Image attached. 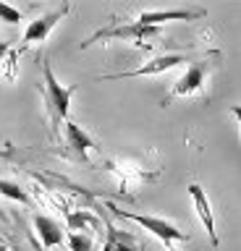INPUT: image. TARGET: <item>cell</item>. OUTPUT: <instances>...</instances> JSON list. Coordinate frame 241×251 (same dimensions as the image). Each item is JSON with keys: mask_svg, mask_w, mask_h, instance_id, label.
Here are the masks:
<instances>
[{"mask_svg": "<svg viewBox=\"0 0 241 251\" xmlns=\"http://www.w3.org/2000/svg\"><path fill=\"white\" fill-rule=\"evenodd\" d=\"M42 78H45V84H42V100H45V110H48V115H50V128H53V136H58V128H60V123L68 121V107H71V97L76 94V89L79 86H63L55 78V74H53V66H50V60L45 58L42 60Z\"/></svg>", "mask_w": 241, "mask_h": 251, "instance_id": "obj_1", "label": "cell"}, {"mask_svg": "<svg viewBox=\"0 0 241 251\" xmlns=\"http://www.w3.org/2000/svg\"><path fill=\"white\" fill-rule=\"evenodd\" d=\"M107 209L113 212L115 217H123V220H131V223H136V225H142L144 230H150L152 235H158V238L165 243V246H170V243H176V241H191V235L181 230L178 225L173 223H168L165 217H155V215H139V212H129V209H121V207H115V204H107Z\"/></svg>", "mask_w": 241, "mask_h": 251, "instance_id": "obj_2", "label": "cell"}, {"mask_svg": "<svg viewBox=\"0 0 241 251\" xmlns=\"http://www.w3.org/2000/svg\"><path fill=\"white\" fill-rule=\"evenodd\" d=\"M162 34L160 26H144V24H121V26H105V29H97L92 37H87L81 42V50H87L100 39H129L134 45H144L147 39H158Z\"/></svg>", "mask_w": 241, "mask_h": 251, "instance_id": "obj_3", "label": "cell"}, {"mask_svg": "<svg viewBox=\"0 0 241 251\" xmlns=\"http://www.w3.org/2000/svg\"><path fill=\"white\" fill-rule=\"evenodd\" d=\"M197 55H186V52H173V55H160L144 66H139L134 71H121V74H105V76H97V81H118V78H136V76H158V74H165L170 68H178L184 63H194Z\"/></svg>", "mask_w": 241, "mask_h": 251, "instance_id": "obj_4", "label": "cell"}, {"mask_svg": "<svg viewBox=\"0 0 241 251\" xmlns=\"http://www.w3.org/2000/svg\"><path fill=\"white\" fill-rule=\"evenodd\" d=\"M210 71H213V63L207 60V55H205V58H197V60H194L191 66L181 74V78L173 84L170 97H186V94L199 92L202 86H205V81H207Z\"/></svg>", "mask_w": 241, "mask_h": 251, "instance_id": "obj_5", "label": "cell"}, {"mask_svg": "<svg viewBox=\"0 0 241 251\" xmlns=\"http://www.w3.org/2000/svg\"><path fill=\"white\" fill-rule=\"evenodd\" d=\"M68 8H71V5L63 3L60 8H55V11L42 13V16H37L34 21H29V26H27V31H24V37H21V47H29V45H37V42H45V39L50 37V31L55 29V24L68 13Z\"/></svg>", "mask_w": 241, "mask_h": 251, "instance_id": "obj_6", "label": "cell"}, {"mask_svg": "<svg viewBox=\"0 0 241 251\" xmlns=\"http://www.w3.org/2000/svg\"><path fill=\"white\" fill-rule=\"evenodd\" d=\"M207 11L205 8H170V11H142L139 13L136 24H144V26H160L165 21H197L205 19Z\"/></svg>", "mask_w": 241, "mask_h": 251, "instance_id": "obj_7", "label": "cell"}, {"mask_svg": "<svg viewBox=\"0 0 241 251\" xmlns=\"http://www.w3.org/2000/svg\"><path fill=\"white\" fill-rule=\"evenodd\" d=\"M189 196H191V201H194V209H197V215L202 220V225H205V230L210 235V241H213V246H217V233H215V217H213V209H210V201H207V194L202 191V186L199 183H189Z\"/></svg>", "mask_w": 241, "mask_h": 251, "instance_id": "obj_8", "label": "cell"}, {"mask_svg": "<svg viewBox=\"0 0 241 251\" xmlns=\"http://www.w3.org/2000/svg\"><path fill=\"white\" fill-rule=\"evenodd\" d=\"M66 144L71 147V152L79 157V160H84V162L89 160L87 154L92 152V149H97L95 139H92L89 133L81 128V126H76V123H71V121H66Z\"/></svg>", "mask_w": 241, "mask_h": 251, "instance_id": "obj_9", "label": "cell"}, {"mask_svg": "<svg viewBox=\"0 0 241 251\" xmlns=\"http://www.w3.org/2000/svg\"><path fill=\"white\" fill-rule=\"evenodd\" d=\"M34 230L40 235L45 249H55V246H63L66 243V233L60 230V225L48 215H34Z\"/></svg>", "mask_w": 241, "mask_h": 251, "instance_id": "obj_10", "label": "cell"}, {"mask_svg": "<svg viewBox=\"0 0 241 251\" xmlns=\"http://www.w3.org/2000/svg\"><path fill=\"white\" fill-rule=\"evenodd\" d=\"M103 251H139V243L131 233L107 225V238H105Z\"/></svg>", "mask_w": 241, "mask_h": 251, "instance_id": "obj_11", "label": "cell"}, {"mask_svg": "<svg viewBox=\"0 0 241 251\" xmlns=\"http://www.w3.org/2000/svg\"><path fill=\"white\" fill-rule=\"evenodd\" d=\"M66 223H68V230L71 233H79V230H87V227H100V220L87 209H71L66 215Z\"/></svg>", "mask_w": 241, "mask_h": 251, "instance_id": "obj_12", "label": "cell"}, {"mask_svg": "<svg viewBox=\"0 0 241 251\" xmlns=\"http://www.w3.org/2000/svg\"><path fill=\"white\" fill-rule=\"evenodd\" d=\"M0 196H5V199H11V201H19V204H32V199H29V194L21 188L19 183H13V180H5V178H0Z\"/></svg>", "mask_w": 241, "mask_h": 251, "instance_id": "obj_13", "label": "cell"}, {"mask_svg": "<svg viewBox=\"0 0 241 251\" xmlns=\"http://www.w3.org/2000/svg\"><path fill=\"white\" fill-rule=\"evenodd\" d=\"M66 241L71 251H92V238L87 233H68Z\"/></svg>", "mask_w": 241, "mask_h": 251, "instance_id": "obj_14", "label": "cell"}, {"mask_svg": "<svg viewBox=\"0 0 241 251\" xmlns=\"http://www.w3.org/2000/svg\"><path fill=\"white\" fill-rule=\"evenodd\" d=\"M0 21L16 26V24L21 21V11H19V8H13V5H8V3H0Z\"/></svg>", "mask_w": 241, "mask_h": 251, "instance_id": "obj_15", "label": "cell"}, {"mask_svg": "<svg viewBox=\"0 0 241 251\" xmlns=\"http://www.w3.org/2000/svg\"><path fill=\"white\" fill-rule=\"evenodd\" d=\"M11 52V42H0V63H3V58Z\"/></svg>", "mask_w": 241, "mask_h": 251, "instance_id": "obj_16", "label": "cell"}, {"mask_svg": "<svg viewBox=\"0 0 241 251\" xmlns=\"http://www.w3.org/2000/svg\"><path fill=\"white\" fill-rule=\"evenodd\" d=\"M231 113H233V118L239 121V126H241V105H231Z\"/></svg>", "mask_w": 241, "mask_h": 251, "instance_id": "obj_17", "label": "cell"}, {"mask_svg": "<svg viewBox=\"0 0 241 251\" xmlns=\"http://www.w3.org/2000/svg\"><path fill=\"white\" fill-rule=\"evenodd\" d=\"M0 251H8V249H5V243H0Z\"/></svg>", "mask_w": 241, "mask_h": 251, "instance_id": "obj_18", "label": "cell"}, {"mask_svg": "<svg viewBox=\"0 0 241 251\" xmlns=\"http://www.w3.org/2000/svg\"><path fill=\"white\" fill-rule=\"evenodd\" d=\"M0 243H3V241H0Z\"/></svg>", "mask_w": 241, "mask_h": 251, "instance_id": "obj_19", "label": "cell"}]
</instances>
